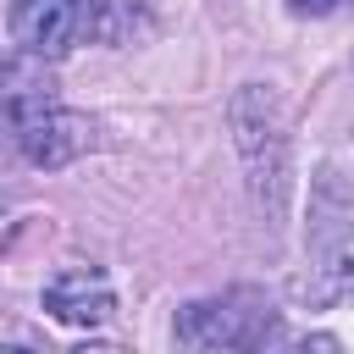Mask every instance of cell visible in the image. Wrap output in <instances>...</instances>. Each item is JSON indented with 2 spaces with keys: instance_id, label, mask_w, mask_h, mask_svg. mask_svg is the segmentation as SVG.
<instances>
[{
  "instance_id": "cell-1",
  "label": "cell",
  "mask_w": 354,
  "mask_h": 354,
  "mask_svg": "<svg viewBox=\"0 0 354 354\" xmlns=\"http://www.w3.org/2000/svg\"><path fill=\"white\" fill-rule=\"evenodd\" d=\"M227 127H232V149L243 160L260 216L282 221V210H288V111H282L277 83H260V77L238 83L227 100Z\"/></svg>"
},
{
  "instance_id": "cell-2",
  "label": "cell",
  "mask_w": 354,
  "mask_h": 354,
  "mask_svg": "<svg viewBox=\"0 0 354 354\" xmlns=\"http://www.w3.org/2000/svg\"><path fill=\"white\" fill-rule=\"evenodd\" d=\"M6 116H11V138H17L22 160H28V166H44V171L72 166V160L88 149V138H94L88 122H83L77 111H66V105L50 94L44 77H28L22 61L6 66Z\"/></svg>"
},
{
  "instance_id": "cell-3",
  "label": "cell",
  "mask_w": 354,
  "mask_h": 354,
  "mask_svg": "<svg viewBox=\"0 0 354 354\" xmlns=\"http://www.w3.org/2000/svg\"><path fill=\"white\" fill-rule=\"evenodd\" d=\"M6 28L17 55L50 61L72 44H111L116 11L111 0H6Z\"/></svg>"
},
{
  "instance_id": "cell-4",
  "label": "cell",
  "mask_w": 354,
  "mask_h": 354,
  "mask_svg": "<svg viewBox=\"0 0 354 354\" xmlns=\"http://www.w3.org/2000/svg\"><path fill=\"white\" fill-rule=\"evenodd\" d=\"M183 348L216 354V348H254L271 337V310H254L243 299H194L171 321Z\"/></svg>"
},
{
  "instance_id": "cell-5",
  "label": "cell",
  "mask_w": 354,
  "mask_h": 354,
  "mask_svg": "<svg viewBox=\"0 0 354 354\" xmlns=\"http://www.w3.org/2000/svg\"><path fill=\"white\" fill-rule=\"evenodd\" d=\"M39 304H44L50 321L77 326V332H94V326L111 321V310H116V288H111V277H105L100 266H83V260H77V266H61V271L44 282Z\"/></svg>"
},
{
  "instance_id": "cell-6",
  "label": "cell",
  "mask_w": 354,
  "mask_h": 354,
  "mask_svg": "<svg viewBox=\"0 0 354 354\" xmlns=\"http://www.w3.org/2000/svg\"><path fill=\"white\" fill-rule=\"evenodd\" d=\"M348 0H288V11L293 17H332V11H343Z\"/></svg>"
}]
</instances>
